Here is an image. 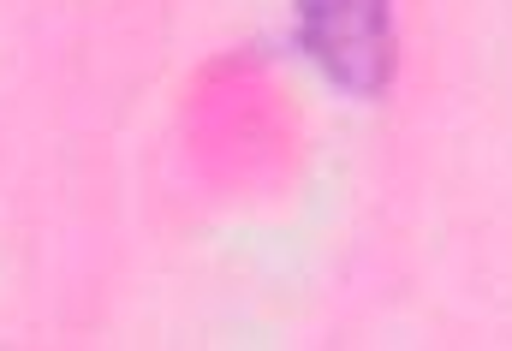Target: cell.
<instances>
[{"instance_id":"1","label":"cell","mask_w":512,"mask_h":351,"mask_svg":"<svg viewBox=\"0 0 512 351\" xmlns=\"http://www.w3.org/2000/svg\"><path fill=\"white\" fill-rule=\"evenodd\" d=\"M292 36L340 96L370 102L393 84L399 60L393 0H292Z\"/></svg>"}]
</instances>
